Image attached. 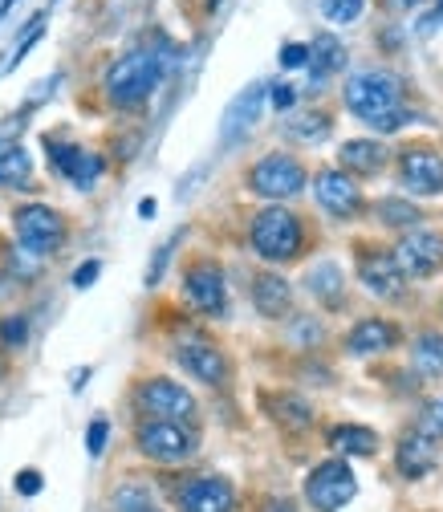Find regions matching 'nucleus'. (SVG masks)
Returning <instances> with one entry per match:
<instances>
[{"label": "nucleus", "instance_id": "18", "mask_svg": "<svg viewBox=\"0 0 443 512\" xmlns=\"http://www.w3.org/2000/svg\"><path fill=\"white\" fill-rule=\"evenodd\" d=\"M395 342H399V330H395L391 322H383V317H366V322H358V326L350 330L346 350L358 354V358H366V354H387V350H395Z\"/></svg>", "mask_w": 443, "mask_h": 512}, {"label": "nucleus", "instance_id": "31", "mask_svg": "<svg viewBox=\"0 0 443 512\" xmlns=\"http://www.w3.org/2000/svg\"><path fill=\"white\" fill-rule=\"evenodd\" d=\"M322 13L334 25H350L362 17V0H322Z\"/></svg>", "mask_w": 443, "mask_h": 512}, {"label": "nucleus", "instance_id": "10", "mask_svg": "<svg viewBox=\"0 0 443 512\" xmlns=\"http://www.w3.org/2000/svg\"><path fill=\"white\" fill-rule=\"evenodd\" d=\"M391 261L403 277H431L443 265V236L439 232H407L395 244Z\"/></svg>", "mask_w": 443, "mask_h": 512}, {"label": "nucleus", "instance_id": "43", "mask_svg": "<svg viewBox=\"0 0 443 512\" xmlns=\"http://www.w3.org/2000/svg\"><path fill=\"white\" fill-rule=\"evenodd\" d=\"M435 21H443V0H439V5H435Z\"/></svg>", "mask_w": 443, "mask_h": 512}, {"label": "nucleus", "instance_id": "34", "mask_svg": "<svg viewBox=\"0 0 443 512\" xmlns=\"http://www.w3.org/2000/svg\"><path fill=\"white\" fill-rule=\"evenodd\" d=\"M171 248H175V240L155 248V261H151V269H147V285H151V289L159 285V277H163V269H167V261H171Z\"/></svg>", "mask_w": 443, "mask_h": 512}, {"label": "nucleus", "instance_id": "12", "mask_svg": "<svg viewBox=\"0 0 443 512\" xmlns=\"http://www.w3.org/2000/svg\"><path fill=\"white\" fill-rule=\"evenodd\" d=\"M399 175H403V187L415 191V196H439L443 191V155L431 147H411L399 159Z\"/></svg>", "mask_w": 443, "mask_h": 512}, {"label": "nucleus", "instance_id": "39", "mask_svg": "<svg viewBox=\"0 0 443 512\" xmlns=\"http://www.w3.org/2000/svg\"><path fill=\"white\" fill-rule=\"evenodd\" d=\"M21 131H25V122H21V118H9L5 126H0V143H9V147H17L13 139H17Z\"/></svg>", "mask_w": 443, "mask_h": 512}, {"label": "nucleus", "instance_id": "15", "mask_svg": "<svg viewBox=\"0 0 443 512\" xmlns=\"http://www.w3.org/2000/svg\"><path fill=\"white\" fill-rule=\"evenodd\" d=\"M265 90H269V86L252 82V86H244V90L232 98V106L224 110V131H220V139H224V143L244 139V135L252 131V126H257L261 106H265Z\"/></svg>", "mask_w": 443, "mask_h": 512}, {"label": "nucleus", "instance_id": "33", "mask_svg": "<svg viewBox=\"0 0 443 512\" xmlns=\"http://www.w3.org/2000/svg\"><path fill=\"white\" fill-rule=\"evenodd\" d=\"M106 439H110V423H106V419H94L90 431H86V452H90L94 460L106 452Z\"/></svg>", "mask_w": 443, "mask_h": 512}, {"label": "nucleus", "instance_id": "40", "mask_svg": "<svg viewBox=\"0 0 443 512\" xmlns=\"http://www.w3.org/2000/svg\"><path fill=\"white\" fill-rule=\"evenodd\" d=\"M383 5L391 9V13H407V9H415L419 0H383Z\"/></svg>", "mask_w": 443, "mask_h": 512}, {"label": "nucleus", "instance_id": "35", "mask_svg": "<svg viewBox=\"0 0 443 512\" xmlns=\"http://www.w3.org/2000/svg\"><path fill=\"white\" fill-rule=\"evenodd\" d=\"M305 61H309V45H285L281 49V66L285 70H301Z\"/></svg>", "mask_w": 443, "mask_h": 512}, {"label": "nucleus", "instance_id": "29", "mask_svg": "<svg viewBox=\"0 0 443 512\" xmlns=\"http://www.w3.org/2000/svg\"><path fill=\"white\" fill-rule=\"evenodd\" d=\"M415 366H419L423 374H431V378L443 374V338H439V334H423V338L415 342Z\"/></svg>", "mask_w": 443, "mask_h": 512}, {"label": "nucleus", "instance_id": "27", "mask_svg": "<svg viewBox=\"0 0 443 512\" xmlns=\"http://www.w3.org/2000/svg\"><path fill=\"white\" fill-rule=\"evenodd\" d=\"M110 508H114V512H163V508L155 504V496H151L143 484H122V488L114 492Z\"/></svg>", "mask_w": 443, "mask_h": 512}, {"label": "nucleus", "instance_id": "14", "mask_svg": "<svg viewBox=\"0 0 443 512\" xmlns=\"http://www.w3.org/2000/svg\"><path fill=\"white\" fill-rule=\"evenodd\" d=\"M175 362L192 374V378H200V382H208V387H224L228 382V358H224V350H216L212 342H183L179 350H175Z\"/></svg>", "mask_w": 443, "mask_h": 512}, {"label": "nucleus", "instance_id": "19", "mask_svg": "<svg viewBox=\"0 0 443 512\" xmlns=\"http://www.w3.org/2000/svg\"><path fill=\"white\" fill-rule=\"evenodd\" d=\"M252 305H257V313L261 317H285L289 309H293V289H289V281L285 277H277V273H261L257 281H252Z\"/></svg>", "mask_w": 443, "mask_h": 512}, {"label": "nucleus", "instance_id": "21", "mask_svg": "<svg viewBox=\"0 0 443 512\" xmlns=\"http://www.w3.org/2000/svg\"><path fill=\"white\" fill-rule=\"evenodd\" d=\"M261 403H265V411L273 415V423H281L285 431H305V427L313 423V407H309L301 395L281 391V395H261Z\"/></svg>", "mask_w": 443, "mask_h": 512}, {"label": "nucleus", "instance_id": "45", "mask_svg": "<svg viewBox=\"0 0 443 512\" xmlns=\"http://www.w3.org/2000/svg\"><path fill=\"white\" fill-rule=\"evenodd\" d=\"M216 5H220V0H212V9H216Z\"/></svg>", "mask_w": 443, "mask_h": 512}, {"label": "nucleus", "instance_id": "32", "mask_svg": "<svg viewBox=\"0 0 443 512\" xmlns=\"http://www.w3.org/2000/svg\"><path fill=\"white\" fill-rule=\"evenodd\" d=\"M25 338H29V322H25L21 313H13V317H5V322H0V342H5L9 350L25 346Z\"/></svg>", "mask_w": 443, "mask_h": 512}, {"label": "nucleus", "instance_id": "28", "mask_svg": "<svg viewBox=\"0 0 443 512\" xmlns=\"http://www.w3.org/2000/svg\"><path fill=\"white\" fill-rule=\"evenodd\" d=\"M374 216L383 220L387 228H411L415 220H423L419 208L407 204V200H378V204H374Z\"/></svg>", "mask_w": 443, "mask_h": 512}, {"label": "nucleus", "instance_id": "1", "mask_svg": "<svg viewBox=\"0 0 443 512\" xmlns=\"http://www.w3.org/2000/svg\"><path fill=\"white\" fill-rule=\"evenodd\" d=\"M163 78V57L155 49H135V53H126L118 57L110 74H106V98L122 110H131V106H143L155 86Z\"/></svg>", "mask_w": 443, "mask_h": 512}, {"label": "nucleus", "instance_id": "23", "mask_svg": "<svg viewBox=\"0 0 443 512\" xmlns=\"http://www.w3.org/2000/svg\"><path fill=\"white\" fill-rule=\"evenodd\" d=\"M387 163V151L383 143H374V139H350L342 143V167L354 171V175H378Z\"/></svg>", "mask_w": 443, "mask_h": 512}, {"label": "nucleus", "instance_id": "37", "mask_svg": "<svg viewBox=\"0 0 443 512\" xmlns=\"http://www.w3.org/2000/svg\"><path fill=\"white\" fill-rule=\"evenodd\" d=\"M17 492H21V496H37V492H41V472L25 468V472L17 476Z\"/></svg>", "mask_w": 443, "mask_h": 512}, {"label": "nucleus", "instance_id": "44", "mask_svg": "<svg viewBox=\"0 0 443 512\" xmlns=\"http://www.w3.org/2000/svg\"><path fill=\"white\" fill-rule=\"evenodd\" d=\"M435 419H439V427H443V407H435Z\"/></svg>", "mask_w": 443, "mask_h": 512}, {"label": "nucleus", "instance_id": "16", "mask_svg": "<svg viewBox=\"0 0 443 512\" xmlns=\"http://www.w3.org/2000/svg\"><path fill=\"white\" fill-rule=\"evenodd\" d=\"M49 147V159H53V167L66 175L74 187H94V179L102 175V155H94V151H82V147H70V143H45Z\"/></svg>", "mask_w": 443, "mask_h": 512}, {"label": "nucleus", "instance_id": "9", "mask_svg": "<svg viewBox=\"0 0 443 512\" xmlns=\"http://www.w3.org/2000/svg\"><path fill=\"white\" fill-rule=\"evenodd\" d=\"M183 293H187V301H192L200 313H208V317H224L228 313V285H224V273H220L216 261L187 265Z\"/></svg>", "mask_w": 443, "mask_h": 512}, {"label": "nucleus", "instance_id": "6", "mask_svg": "<svg viewBox=\"0 0 443 512\" xmlns=\"http://www.w3.org/2000/svg\"><path fill=\"white\" fill-rule=\"evenodd\" d=\"M135 399L151 419H167V423H183V427H192L196 415H200L192 391L179 387V382H171V378H147Z\"/></svg>", "mask_w": 443, "mask_h": 512}, {"label": "nucleus", "instance_id": "30", "mask_svg": "<svg viewBox=\"0 0 443 512\" xmlns=\"http://www.w3.org/2000/svg\"><path fill=\"white\" fill-rule=\"evenodd\" d=\"M285 131H289L293 139H301V143H322V139L330 135V118H326V114H305V118L289 122Z\"/></svg>", "mask_w": 443, "mask_h": 512}, {"label": "nucleus", "instance_id": "11", "mask_svg": "<svg viewBox=\"0 0 443 512\" xmlns=\"http://www.w3.org/2000/svg\"><path fill=\"white\" fill-rule=\"evenodd\" d=\"M183 512H232L236 508V488L224 476H192L175 492Z\"/></svg>", "mask_w": 443, "mask_h": 512}, {"label": "nucleus", "instance_id": "26", "mask_svg": "<svg viewBox=\"0 0 443 512\" xmlns=\"http://www.w3.org/2000/svg\"><path fill=\"white\" fill-rule=\"evenodd\" d=\"M33 179V159L25 147H5L0 151V187H29Z\"/></svg>", "mask_w": 443, "mask_h": 512}, {"label": "nucleus", "instance_id": "25", "mask_svg": "<svg viewBox=\"0 0 443 512\" xmlns=\"http://www.w3.org/2000/svg\"><path fill=\"white\" fill-rule=\"evenodd\" d=\"M330 447L342 456H374L378 452V435L370 427H358V423H338L330 431Z\"/></svg>", "mask_w": 443, "mask_h": 512}, {"label": "nucleus", "instance_id": "4", "mask_svg": "<svg viewBox=\"0 0 443 512\" xmlns=\"http://www.w3.org/2000/svg\"><path fill=\"white\" fill-rule=\"evenodd\" d=\"M135 443L139 452L155 464H187L196 456V431L183 427V423H167V419H143L139 431H135Z\"/></svg>", "mask_w": 443, "mask_h": 512}, {"label": "nucleus", "instance_id": "7", "mask_svg": "<svg viewBox=\"0 0 443 512\" xmlns=\"http://www.w3.org/2000/svg\"><path fill=\"white\" fill-rule=\"evenodd\" d=\"M354 492H358V480L346 460H326L305 476V500L318 512H338L342 504L354 500Z\"/></svg>", "mask_w": 443, "mask_h": 512}, {"label": "nucleus", "instance_id": "24", "mask_svg": "<svg viewBox=\"0 0 443 512\" xmlns=\"http://www.w3.org/2000/svg\"><path fill=\"white\" fill-rule=\"evenodd\" d=\"M305 66L313 70V78H330V74H338V70L346 66V49H342V41H338L334 33L313 37V45H309V61H305Z\"/></svg>", "mask_w": 443, "mask_h": 512}, {"label": "nucleus", "instance_id": "20", "mask_svg": "<svg viewBox=\"0 0 443 512\" xmlns=\"http://www.w3.org/2000/svg\"><path fill=\"white\" fill-rule=\"evenodd\" d=\"M435 460H439V452H435V443H431L423 431H411V435L399 439V472H403L407 480L427 476V472L435 468Z\"/></svg>", "mask_w": 443, "mask_h": 512}, {"label": "nucleus", "instance_id": "22", "mask_svg": "<svg viewBox=\"0 0 443 512\" xmlns=\"http://www.w3.org/2000/svg\"><path fill=\"white\" fill-rule=\"evenodd\" d=\"M305 285H309V293L318 297L326 309H338V305L346 301V281H342V269H338L334 261L313 265V269L305 273Z\"/></svg>", "mask_w": 443, "mask_h": 512}, {"label": "nucleus", "instance_id": "17", "mask_svg": "<svg viewBox=\"0 0 443 512\" xmlns=\"http://www.w3.org/2000/svg\"><path fill=\"white\" fill-rule=\"evenodd\" d=\"M358 277L374 297H399V289H403V273L395 269L391 252H374V256L362 252L358 256Z\"/></svg>", "mask_w": 443, "mask_h": 512}, {"label": "nucleus", "instance_id": "36", "mask_svg": "<svg viewBox=\"0 0 443 512\" xmlns=\"http://www.w3.org/2000/svg\"><path fill=\"white\" fill-rule=\"evenodd\" d=\"M98 273H102V261H86V265H78V273H74V289H90V285L98 281Z\"/></svg>", "mask_w": 443, "mask_h": 512}, {"label": "nucleus", "instance_id": "2", "mask_svg": "<svg viewBox=\"0 0 443 512\" xmlns=\"http://www.w3.org/2000/svg\"><path fill=\"white\" fill-rule=\"evenodd\" d=\"M248 236H252V248H257V256H265V261H273V265L293 261V256L301 252V240H305L301 220L289 208H281V204L261 208L257 216H252V232Z\"/></svg>", "mask_w": 443, "mask_h": 512}, {"label": "nucleus", "instance_id": "8", "mask_svg": "<svg viewBox=\"0 0 443 512\" xmlns=\"http://www.w3.org/2000/svg\"><path fill=\"white\" fill-rule=\"evenodd\" d=\"M248 187L265 200H289L305 187V167L293 155H265L261 163H252Z\"/></svg>", "mask_w": 443, "mask_h": 512}, {"label": "nucleus", "instance_id": "42", "mask_svg": "<svg viewBox=\"0 0 443 512\" xmlns=\"http://www.w3.org/2000/svg\"><path fill=\"white\" fill-rule=\"evenodd\" d=\"M269 508H273V512H293V504H285V500H281V504H269Z\"/></svg>", "mask_w": 443, "mask_h": 512}, {"label": "nucleus", "instance_id": "41", "mask_svg": "<svg viewBox=\"0 0 443 512\" xmlns=\"http://www.w3.org/2000/svg\"><path fill=\"white\" fill-rule=\"evenodd\" d=\"M139 216H143V220L155 216V200H143V204H139Z\"/></svg>", "mask_w": 443, "mask_h": 512}, {"label": "nucleus", "instance_id": "5", "mask_svg": "<svg viewBox=\"0 0 443 512\" xmlns=\"http://www.w3.org/2000/svg\"><path fill=\"white\" fill-rule=\"evenodd\" d=\"M13 232L29 256H49L66 244V220L49 204H21L13 212Z\"/></svg>", "mask_w": 443, "mask_h": 512}, {"label": "nucleus", "instance_id": "3", "mask_svg": "<svg viewBox=\"0 0 443 512\" xmlns=\"http://www.w3.org/2000/svg\"><path fill=\"white\" fill-rule=\"evenodd\" d=\"M403 102V82L387 70H362L346 82V106L362 118V122H378L395 114Z\"/></svg>", "mask_w": 443, "mask_h": 512}, {"label": "nucleus", "instance_id": "13", "mask_svg": "<svg viewBox=\"0 0 443 512\" xmlns=\"http://www.w3.org/2000/svg\"><path fill=\"white\" fill-rule=\"evenodd\" d=\"M313 191H318V204L338 220H350L362 212V191L354 187V179L346 171H322L313 179Z\"/></svg>", "mask_w": 443, "mask_h": 512}, {"label": "nucleus", "instance_id": "38", "mask_svg": "<svg viewBox=\"0 0 443 512\" xmlns=\"http://www.w3.org/2000/svg\"><path fill=\"white\" fill-rule=\"evenodd\" d=\"M269 98H273V106H277V110H289V106L297 102L293 86H273V94H269Z\"/></svg>", "mask_w": 443, "mask_h": 512}]
</instances>
